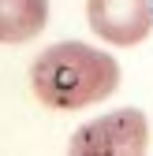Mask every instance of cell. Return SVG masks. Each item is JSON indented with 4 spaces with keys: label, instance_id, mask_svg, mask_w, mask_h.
<instances>
[{
    "label": "cell",
    "instance_id": "3957f363",
    "mask_svg": "<svg viewBox=\"0 0 153 156\" xmlns=\"http://www.w3.org/2000/svg\"><path fill=\"white\" fill-rule=\"evenodd\" d=\"M86 26L112 48H135L153 34V0H86Z\"/></svg>",
    "mask_w": 153,
    "mask_h": 156
},
{
    "label": "cell",
    "instance_id": "7a4b0ae2",
    "mask_svg": "<svg viewBox=\"0 0 153 156\" xmlns=\"http://www.w3.org/2000/svg\"><path fill=\"white\" fill-rule=\"evenodd\" d=\"M149 149V119L142 108H112L71 134V156H142Z\"/></svg>",
    "mask_w": 153,
    "mask_h": 156
},
{
    "label": "cell",
    "instance_id": "277c9868",
    "mask_svg": "<svg viewBox=\"0 0 153 156\" xmlns=\"http://www.w3.org/2000/svg\"><path fill=\"white\" fill-rule=\"evenodd\" d=\"M49 26V0H0V45H26Z\"/></svg>",
    "mask_w": 153,
    "mask_h": 156
},
{
    "label": "cell",
    "instance_id": "6da1fadb",
    "mask_svg": "<svg viewBox=\"0 0 153 156\" xmlns=\"http://www.w3.org/2000/svg\"><path fill=\"white\" fill-rule=\"evenodd\" d=\"M123 71L112 52L86 41H56L30 63V93L49 112H82L120 89Z\"/></svg>",
    "mask_w": 153,
    "mask_h": 156
}]
</instances>
